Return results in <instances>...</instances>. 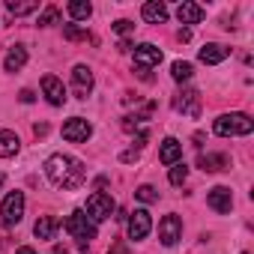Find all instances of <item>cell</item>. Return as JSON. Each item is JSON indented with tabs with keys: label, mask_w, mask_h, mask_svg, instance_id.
Returning <instances> with one entry per match:
<instances>
[{
	"label": "cell",
	"mask_w": 254,
	"mask_h": 254,
	"mask_svg": "<svg viewBox=\"0 0 254 254\" xmlns=\"http://www.w3.org/2000/svg\"><path fill=\"white\" fill-rule=\"evenodd\" d=\"M206 203H209L215 212H230V206H233V194H230L227 186H215V189L206 194Z\"/></svg>",
	"instance_id": "obj_12"
},
{
	"label": "cell",
	"mask_w": 254,
	"mask_h": 254,
	"mask_svg": "<svg viewBox=\"0 0 254 254\" xmlns=\"http://www.w3.org/2000/svg\"><path fill=\"white\" fill-rule=\"evenodd\" d=\"M18 153V135L15 132H0V159H9Z\"/></svg>",
	"instance_id": "obj_20"
},
{
	"label": "cell",
	"mask_w": 254,
	"mask_h": 254,
	"mask_svg": "<svg viewBox=\"0 0 254 254\" xmlns=\"http://www.w3.org/2000/svg\"><path fill=\"white\" fill-rule=\"evenodd\" d=\"M203 15H206V12H203L197 3H189V0L177 6V18H180L183 24H197V21H203Z\"/></svg>",
	"instance_id": "obj_16"
},
{
	"label": "cell",
	"mask_w": 254,
	"mask_h": 254,
	"mask_svg": "<svg viewBox=\"0 0 254 254\" xmlns=\"http://www.w3.org/2000/svg\"><path fill=\"white\" fill-rule=\"evenodd\" d=\"M3 183H6V174H0V189H3Z\"/></svg>",
	"instance_id": "obj_35"
},
{
	"label": "cell",
	"mask_w": 254,
	"mask_h": 254,
	"mask_svg": "<svg viewBox=\"0 0 254 254\" xmlns=\"http://www.w3.org/2000/svg\"><path fill=\"white\" fill-rule=\"evenodd\" d=\"M66 12H69L72 18H90V15H93V6H90V3H84V0H75V3H69V6H66Z\"/></svg>",
	"instance_id": "obj_22"
},
{
	"label": "cell",
	"mask_w": 254,
	"mask_h": 254,
	"mask_svg": "<svg viewBox=\"0 0 254 254\" xmlns=\"http://www.w3.org/2000/svg\"><path fill=\"white\" fill-rule=\"evenodd\" d=\"M6 9L12 15H30V12L39 9V3H15V0H6Z\"/></svg>",
	"instance_id": "obj_25"
},
{
	"label": "cell",
	"mask_w": 254,
	"mask_h": 254,
	"mask_svg": "<svg viewBox=\"0 0 254 254\" xmlns=\"http://www.w3.org/2000/svg\"><path fill=\"white\" fill-rule=\"evenodd\" d=\"M150 227H153L150 212H147V209H135V212H132V218H129V239H135V242L147 239Z\"/></svg>",
	"instance_id": "obj_8"
},
{
	"label": "cell",
	"mask_w": 254,
	"mask_h": 254,
	"mask_svg": "<svg viewBox=\"0 0 254 254\" xmlns=\"http://www.w3.org/2000/svg\"><path fill=\"white\" fill-rule=\"evenodd\" d=\"M93 135V126L84 120V117H72L69 123H63V138L72 141V144H81Z\"/></svg>",
	"instance_id": "obj_7"
},
{
	"label": "cell",
	"mask_w": 254,
	"mask_h": 254,
	"mask_svg": "<svg viewBox=\"0 0 254 254\" xmlns=\"http://www.w3.org/2000/svg\"><path fill=\"white\" fill-rule=\"evenodd\" d=\"M54 230H57V218H54V215H39L36 224H33V233H36L39 239H51Z\"/></svg>",
	"instance_id": "obj_18"
},
{
	"label": "cell",
	"mask_w": 254,
	"mask_h": 254,
	"mask_svg": "<svg viewBox=\"0 0 254 254\" xmlns=\"http://www.w3.org/2000/svg\"><path fill=\"white\" fill-rule=\"evenodd\" d=\"M135 197L144 200V203H156V200H159V194H156L153 186H141V189H135Z\"/></svg>",
	"instance_id": "obj_28"
},
{
	"label": "cell",
	"mask_w": 254,
	"mask_h": 254,
	"mask_svg": "<svg viewBox=\"0 0 254 254\" xmlns=\"http://www.w3.org/2000/svg\"><path fill=\"white\" fill-rule=\"evenodd\" d=\"M197 165L203 168V171H224V168H230V162H227V156H215V153H209V156H200L197 159Z\"/></svg>",
	"instance_id": "obj_21"
},
{
	"label": "cell",
	"mask_w": 254,
	"mask_h": 254,
	"mask_svg": "<svg viewBox=\"0 0 254 254\" xmlns=\"http://www.w3.org/2000/svg\"><path fill=\"white\" fill-rule=\"evenodd\" d=\"M242 254H248V251H242Z\"/></svg>",
	"instance_id": "obj_36"
},
{
	"label": "cell",
	"mask_w": 254,
	"mask_h": 254,
	"mask_svg": "<svg viewBox=\"0 0 254 254\" xmlns=\"http://www.w3.org/2000/svg\"><path fill=\"white\" fill-rule=\"evenodd\" d=\"M159 63H162V48H156V45H150V42H144V45L135 48V69H138L144 78H150V69H156Z\"/></svg>",
	"instance_id": "obj_4"
},
{
	"label": "cell",
	"mask_w": 254,
	"mask_h": 254,
	"mask_svg": "<svg viewBox=\"0 0 254 254\" xmlns=\"http://www.w3.org/2000/svg\"><path fill=\"white\" fill-rule=\"evenodd\" d=\"M63 39H69V42H87L90 33L81 30V27H75V24H66V27H63Z\"/></svg>",
	"instance_id": "obj_23"
},
{
	"label": "cell",
	"mask_w": 254,
	"mask_h": 254,
	"mask_svg": "<svg viewBox=\"0 0 254 254\" xmlns=\"http://www.w3.org/2000/svg\"><path fill=\"white\" fill-rule=\"evenodd\" d=\"M66 230L78 239V248H87V242H90V239H96V224H93V221H87V215H84V212H72V215L66 218Z\"/></svg>",
	"instance_id": "obj_3"
},
{
	"label": "cell",
	"mask_w": 254,
	"mask_h": 254,
	"mask_svg": "<svg viewBox=\"0 0 254 254\" xmlns=\"http://www.w3.org/2000/svg\"><path fill=\"white\" fill-rule=\"evenodd\" d=\"M72 84H75V96L78 99H87L90 90H93V72L87 66H75L72 69Z\"/></svg>",
	"instance_id": "obj_11"
},
{
	"label": "cell",
	"mask_w": 254,
	"mask_h": 254,
	"mask_svg": "<svg viewBox=\"0 0 254 254\" xmlns=\"http://www.w3.org/2000/svg\"><path fill=\"white\" fill-rule=\"evenodd\" d=\"M33 132H36V138H45V135H48V123H39V126H33Z\"/></svg>",
	"instance_id": "obj_30"
},
{
	"label": "cell",
	"mask_w": 254,
	"mask_h": 254,
	"mask_svg": "<svg viewBox=\"0 0 254 254\" xmlns=\"http://www.w3.org/2000/svg\"><path fill=\"white\" fill-rule=\"evenodd\" d=\"M180 233H183V221H180L177 215H165L162 224H159V239H162V245H177Z\"/></svg>",
	"instance_id": "obj_10"
},
{
	"label": "cell",
	"mask_w": 254,
	"mask_h": 254,
	"mask_svg": "<svg viewBox=\"0 0 254 254\" xmlns=\"http://www.w3.org/2000/svg\"><path fill=\"white\" fill-rule=\"evenodd\" d=\"M42 93L48 96L51 105H63L66 102V90H63V81L57 75H45L42 78Z\"/></svg>",
	"instance_id": "obj_13"
},
{
	"label": "cell",
	"mask_w": 254,
	"mask_h": 254,
	"mask_svg": "<svg viewBox=\"0 0 254 254\" xmlns=\"http://www.w3.org/2000/svg\"><path fill=\"white\" fill-rule=\"evenodd\" d=\"M212 129H215V135H221V138H230V135H251L254 123H251L245 114H224V117L215 120Z\"/></svg>",
	"instance_id": "obj_2"
},
{
	"label": "cell",
	"mask_w": 254,
	"mask_h": 254,
	"mask_svg": "<svg viewBox=\"0 0 254 254\" xmlns=\"http://www.w3.org/2000/svg\"><path fill=\"white\" fill-rule=\"evenodd\" d=\"M141 15H144V21H150V24H162V21H168V6L159 3V0H150V3L141 6Z\"/></svg>",
	"instance_id": "obj_15"
},
{
	"label": "cell",
	"mask_w": 254,
	"mask_h": 254,
	"mask_svg": "<svg viewBox=\"0 0 254 254\" xmlns=\"http://www.w3.org/2000/svg\"><path fill=\"white\" fill-rule=\"evenodd\" d=\"M54 254H69V248L66 245H54Z\"/></svg>",
	"instance_id": "obj_33"
},
{
	"label": "cell",
	"mask_w": 254,
	"mask_h": 254,
	"mask_svg": "<svg viewBox=\"0 0 254 254\" xmlns=\"http://www.w3.org/2000/svg\"><path fill=\"white\" fill-rule=\"evenodd\" d=\"M57 18H60V9H57V6H48V9L39 15V27H51V24H57Z\"/></svg>",
	"instance_id": "obj_26"
},
{
	"label": "cell",
	"mask_w": 254,
	"mask_h": 254,
	"mask_svg": "<svg viewBox=\"0 0 254 254\" xmlns=\"http://www.w3.org/2000/svg\"><path fill=\"white\" fill-rule=\"evenodd\" d=\"M24 63H27V51H24L21 45H12V48H9V54H6V63H3V66H6V72H18Z\"/></svg>",
	"instance_id": "obj_19"
},
{
	"label": "cell",
	"mask_w": 254,
	"mask_h": 254,
	"mask_svg": "<svg viewBox=\"0 0 254 254\" xmlns=\"http://www.w3.org/2000/svg\"><path fill=\"white\" fill-rule=\"evenodd\" d=\"M186 177H189V168H186V165H174L168 180H171V186H183V183H186Z\"/></svg>",
	"instance_id": "obj_27"
},
{
	"label": "cell",
	"mask_w": 254,
	"mask_h": 254,
	"mask_svg": "<svg viewBox=\"0 0 254 254\" xmlns=\"http://www.w3.org/2000/svg\"><path fill=\"white\" fill-rule=\"evenodd\" d=\"M227 54H230V51H227L224 45H215V42H209V45H203V48H200V54H197V57H200V63H209V66H215V63L227 60Z\"/></svg>",
	"instance_id": "obj_17"
},
{
	"label": "cell",
	"mask_w": 254,
	"mask_h": 254,
	"mask_svg": "<svg viewBox=\"0 0 254 254\" xmlns=\"http://www.w3.org/2000/svg\"><path fill=\"white\" fill-rule=\"evenodd\" d=\"M171 75H174V81H189V78H191V63L177 60V63L171 66Z\"/></svg>",
	"instance_id": "obj_24"
},
{
	"label": "cell",
	"mask_w": 254,
	"mask_h": 254,
	"mask_svg": "<svg viewBox=\"0 0 254 254\" xmlns=\"http://www.w3.org/2000/svg\"><path fill=\"white\" fill-rule=\"evenodd\" d=\"M21 215H24V194L21 191H9L3 197V203H0V218H3L6 227H12V224L21 221Z\"/></svg>",
	"instance_id": "obj_5"
},
{
	"label": "cell",
	"mask_w": 254,
	"mask_h": 254,
	"mask_svg": "<svg viewBox=\"0 0 254 254\" xmlns=\"http://www.w3.org/2000/svg\"><path fill=\"white\" fill-rule=\"evenodd\" d=\"M174 108H177V111H183L186 117L197 120V117H200V96H197L194 90H183V93H177Z\"/></svg>",
	"instance_id": "obj_9"
},
{
	"label": "cell",
	"mask_w": 254,
	"mask_h": 254,
	"mask_svg": "<svg viewBox=\"0 0 254 254\" xmlns=\"http://www.w3.org/2000/svg\"><path fill=\"white\" fill-rule=\"evenodd\" d=\"M45 177H48L57 189H63V191H75V189L84 186L87 168H84L78 159L57 153V156H51V159L45 162Z\"/></svg>",
	"instance_id": "obj_1"
},
{
	"label": "cell",
	"mask_w": 254,
	"mask_h": 254,
	"mask_svg": "<svg viewBox=\"0 0 254 254\" xmlns=\"http://www.w3.org/2000/svg\"><path fill=\"white\" fill-rule=\"evenodd\" d=\"M18 99H21V102H33V93H30V90H21V96H18Z\"/></svg>",
	"instance_id": "obj_31"
},
{
	"label": "cell",
	"mask_w": 254,
	"mask_h": 254,
	"mask_svg": "<svg viewBox=\"0 0 254 254\" xmlns=\"http://www.w3.org/2000/svg\"><path fill=\"white\" fill-rule=\"evenodd\" d=\"M15 254H36V251H33V248H30V245H24V248H18V251H15Z\"/></svg>",
	"instance_id": "obj_34"
},
{
	"label": "cell",
	"mask_w": 254,
	"mask_h": 254,
	"mask_svg": "<svg viewBox=\"0 0 254 254\" xmlns=\"http://www.w3.org/2000/svg\"><path fill=\"white\" fill-rule=\"evenodd\" d=\"M177 36H180V39H183V42H189V39H191V30H180V33H177Z\"/></svg>",
	"instance_id": "obj_32"
},
{
	"label": "cell",
	"mask_w": 254,
	"mask_h": 254,
	"mask_svg": "<svg viewBox=\"0 0 254 254\" xmlns=\"http://www.w3.org/2000/svg\"><path fill=\"white\" fill-rule=\"evenodd\" d=\"M183 159V144L174 141V138H165L162 141V150H159V162L162 165H177Z\"/></svg>",
	"instance_id": "obj_14"
},
{
	"label": "cell",
	"mask_w": 254,
	"mask_h": 254,
	"mask_svg": "<svg viewBox=\"0 0 254 254\" xmlns=\"http://www.w3.org/2000/svg\"><path fill=\"white\" fill-rule=\"evenodd\" d=\"M87 212H90L93 221H105V218H111V212H114V200H111V194H105V191H93V194L87 197Z\"/></svg>",
	"instance_id": "obj_6"
},
{
	"label": "cell",
	"mask_w": 254,
	"mask_h": 254,
	"mask_svg": "<svg viewBox=\"0 0 254 254\" xmlns=\"http://www.w3.org/2000/svg\"><path fill=\"white\" fill-rule=\"evenodd\" d=\"M114 30H117V33H132L135 24H132V21H126V18H120V21H114Z\"/></svg>",
	"instance_id": "obj_29"
}]
</instances>
